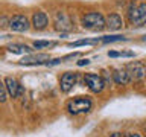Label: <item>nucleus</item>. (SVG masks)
Here are the masks:
<instances>
[{"mask_svg":"<svg viewBox=\"0 0 146 137\" xmlns=\"http://www.w3.org/2000/svg\"><path fill=\"white\" fill-rule=\"evenodd\" d=\"M82 26L88 31H102L105 26V18L100 12H88L82 17Z\"/></svg>","mask_w":146,"mask_h":137,"instance_id":"1","label":"nucleus"},{"mask_svg":"<svg viewBox=\"0 0 146 137\" xmlns=\"http://www.w3.org/2000/svg\"><path fill=\"white\" fill-rule=\"evenodd\" d=\"M91 100L87 96H78L73 100L67 104V110L70 114H81V113H88L91 110Z\"/></svg>","mask_w":146,"mask_h":137,"instance_id":"2","label":"nucleus"},{"mask_svg":"<svg viewBox=\"0 0 146 137\" xmlns=\"http://www.w3.org/2000/svg\"><path fill=\"white\" fill-rule=\"evenodd\" d=\"M129 21L132 26L146 25V3H140L137 8L129 9Z\"/></svg>","mask_w":146,"mask_h":137,"instance_id":"3","label":"nucleus"},{"mask_svg":"<svg viewBox=\"0 0 146 137\" xmlns=\"http://www.w3.org/2000/svg\"><path fill=\"white\" fill-rule=\"evenodd\" d=\"M55 29L59 32H70L73 31V23L70 20V17L66 12H56L55 14Z\"/></svg>","mask_w":146,"mask_h":137,"instance_id":"4","label":"nucleus"},{"mask_svg":"<svg viewBox=\"0 0 146 137\" xmlns=\"http://www.w3.org/2000/svg\"><path fill=\"white\" fill-rule=\"evenodd\" d=\"M84 81H85V84L88 85V88L91 91H94V93H100L105 87V82L102 79V76L94 75V73H87L84 76Z\"/></svg>","mask_w":146,"mask_h":137,"instance_id":"5","label":"nucleus"},{"mask_svg":"<svg viewBox=\"0 0 146 137\" xmlns=\"http://www.w3.org/2000/svg\"><path fill=\"white\" fill-rule=\"evenodd\" d=\"M126 72H128V75H129L131 81H140L141 78L146 76V67L141 63H137V61L128 64Z\"/></svg>","mask_w":146,"mask_h":137,"instance_id":"6","label":"nucleus"},{"mask_svg":"<svg viewBox=\"0 0 146 137\" xmlns=\"http://www.w3.org/2000/svg\"><path fill=\"white\" fill-rule=\"evenodd\" d=\"M76 79H78V75H76V73H73V72L64 73V75L61 76V81H59L61 91H64V93H68V91H70L73 87H75Z\"/></svg>","mask_w":146,"mask_h":137,"instance_id":"7","label":"nucleus"},{"mask_svg":"<svg viewBox=\"0 0 146 137\" xmlns=\"http://www.w3.org/2000/svg\"><path fill=\"white\" fill-rule=\"evenodd\" d=\"M5 85H6V91H8V94L11 96V98H18L23 91V87L17 82L15 78H12V76H8L6 79H5Z\"/></svg>","mask_w":146,"mask_h":137,"instance_id":"8","label":"nucleus"},{"mask_svg":"<svg viewBox=\"0 0 146 137\" xmlns=\"http://www.w3.org/2000/svg\"><path fill=\"white\" fill-rule=\"evenodd\" d=\"M9 27L15 32H25V31L29 29V21H27V18L25 15H20V14H18V15H14L11 18Z\"/></svg>","mask_w":146,"mask_h":137,"instance_id":"9","label":"nucleus"},{"mask_svg":"<svg viewBox=\"0 0 146 137\" xmlns=\"http://www.w3.org/2000/svg\"><path fill=\"white\" fill-rule=\"evenodd\" d=\"M49 61V55L46 53H38V55H31V57H25L20 61V64H26V66H36V64H46Z\"/></svg>","mask_w":146,"mask_h":137,"instance_id":"10","label":"nucleus"},{"mask_svg":"<svg viewBox=\"0 0 146 137\" xmlns=\"http://www.w3.org/2000/svg\"><path fill=\"white\" fill-rule=\"evenodd\" d=\"M32 25L36 31H43L46 26H47V15L44 12H35L32 15Z\"/></svg>","mask_w":146,"mask_h":137,"instance_id":"11","label":"nucleus"},{"mask_svg":"<svg viewBox=\"0 0 146 137\" xmlns=\"http://www.w3.org/2000/svg\"><path fill=\"white\" fill-rule=\"evenodd\" d=\"M105 25H107V27H110V31H117L122 27L123 21L119 14H110L107 17V20H105Z\"/></svg>","mask_w":146,"mask_h":137,"instance_id":"12","label":"nucleus"},{"mask_svg":"<svg viewBox=\"0 0 146 137\" xmlns=\"http://www.w3.org/2000/svg\"><path fill=\"white\" fill-rule=\"evenodd\" d=\"M113 79L119 85H126V84L131 82V78H129V75H128L126 70H116L113 73Z\"/></svg>","mask_w":146,"mask_h":137,"instance_id":"13","label":"nucleus"},{"mask_svg":"<svg viewBox=\"0 0 146 137\" xmlns=\"http://www.w3.org/2000/svg\"><path fill=\"white\" fill-rule=\"evenodd\" d=\"M8 50L12 52V53H31L32 49L26 44H11L8 47Z\"/></svg>","mask_w":146,"mask_h":137,"instance_id":"14","label":"nucleus"},{"mask_svg":"<svg viewBox=\"0 0 146 137\" xmlns=\"http://www.w3.org/2000/svg\"><path fill=\"white\" fill-rule=\"evenodd\" d=\"M126 38L122 35H108V37H102L104 43H114V41H125Z\"/></svg>","mask_w":146,"mask_h":137,"instance_id":"15","label":"nucleus"},{"mask_svg":"<svg viewBox=\"0 0 146 137\" xmlns=\"http://www.w3.org/2000/svg\"><path fill=\"white\" fill-rule=\"evenodd\" d=\"M49 46H55V43H53V41H43V40H40V41H35V43H34V47H35V49L49 47Z\"/></svg>","mask_w":146,"mask_h":137,"instance_id":"16","label":"nucleus"},{"mask_svg":"<svg viewBox=\"0 0 146 137\" xmlns=\"http://www.w3.org/2000/svg\"><path fill=\"white\" fill-rule=\"evenodd\" d=\"M94 43H98V38H96V40H79V41H76V43H72L70 46H72V47H78V46H84V44H94Z\"/></svg>","mask_w":146,"mask_h":137,"instance_id":"17","label":"nucleus"},{"mask_svg":"<svg viewBox=\"0 0 146 137\" xmlns=\"http://www.w3.org/2000/svg\"><path fill=\"white\" fill-rule=\"evenodd\" d=\"M6 94H8V91H6V85H5L3 82L0 81V104L6 100Z\"/></svg>","mask_w":146,"mask_h":137,"instance_id":"18","label":"nucleus"},{"mask_svg":"<svg viewBox=\"0 0 146 137\" xmlns=\"http://www.w3.org/2000/svg\"><path fill=\"white\" fill-rule=\"evenodd\" d=\"M108 57L117 58V57H120V52H114V50H111V52H108Z\"/></svg>","mask_w":146,"mask_h":137,"instance_id":"19","label":"nucleus"},{"mask_svg":"<svg viewBox=\"0 0 146 137\" xmlns=\"http://www.w3.org/2000/svg\"><path fill=\"white\" fill-rule=\"evenodd\" d=\"M110 137H129V134H120V132H113Z\"/></svg>","mask_w":146,"mask_h":137,"instance_id":"20","label":"nucleus"},{"mask_svg":"<svg viewBox=\"0 0 146 137\" xmlns=\"http://www.w3.org/2000/svg\"><path fill=\"white\" fill-rule=\"evenodd\" d=\"M88 63H90L88 59H81V61H78V66H87Z\"/></svg>","mask_w":146,"mask_h":137,"instance_id":"21","label":"nucleus"},{"mask_svg":"<svg viewBox=\"0 0 146 137\" xmlns=\"http://www.w3.org/2000/svg\"><path fill=\"white\" fill-rule=\"evenodd\" d=\"M129 137H141V136L137 134V132H134V134H129Z\"/></svg>","mask_w":146,"mask_h":137,"instance_id":"22","label":"nucleus"},{"mask_svg":"<svg viewBox=\"0 0 146 137\" xmlns=\"http://www.w3.org/2000/svg\"><path fill=\"white\" fill-rule=\"evenodd\" d=\"M143 40H145V41H146V35H145V37H143Z\"/></svg>","mask_w":146,"mask_h":137,"instance_id":"23","label":"nucleus"},{"mask_svg":"<svg viewBox=\"0 0 146 137\" xmlns=\"http://www.w3.org/2000/svg\"><path fill=\"white\" fill-rule=\"evenodd\" d=\"M145 132H146V126H145Z\"/></svg>","mask_w":146,"mask_h":137,"instance_id":"24","label":"nucleus"}]
</instances>
